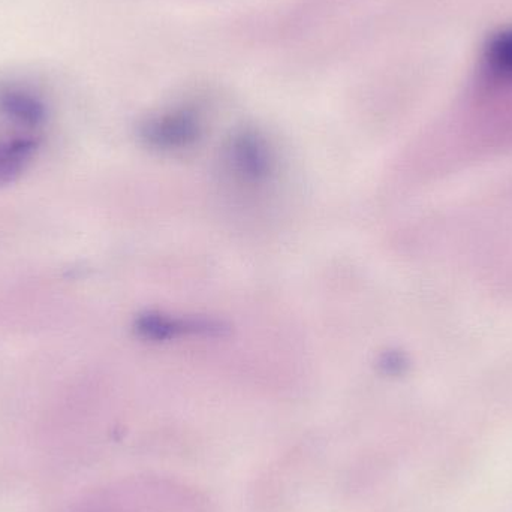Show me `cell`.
<instances>
[{
  "mask_svg": "<svg viewBox=\"0 0 512 512\" xmlns=\"http://www.w3.org/2000/svg\"><path fill=\"white\" fill-rule=\"evenodd\" d=\"M231 173L245 183L259 185L273 173L274 161L270 147L256 134H240L228 147Z\"/></svg>",
  "mask_w": 512,
  "mask_h": 512,
  "instance_id": "6da1fadb",
  "label": "cell"
},
{
  "mask_svg": "<svg viewBox=\"0 0 512 512\" xmlns=\"http://www.w3.org/2000/svg\"><path fill=\"white\" fill-rule=\"evenodd\" d=\"M200 135V123L194 114L189 113L171 114L162 119L152 120L143 129V138L147 146L164 152L188 149L197 143Z\"/></svg>",
  "mask_w": 512,
  "mask_h": 512,
  "instance_id": "7a4b0ae2",
  "label": "cell"
},
{
  "mask_svg": "<svg viewBox=\"0 0 512 512\" xmlns=\"http://www.w3.org/2000/svg\"><path fill=\"white\" fill-rule=\"evenodd\" d=\"M219 328L221 325L204 321V319L195 321V319L173 318V316L152 315V313L140 318L137 324V330L140 331L141 336L156 340L177 339L186 334L210 333V331H219Z\"/></svg>",
  "mask_w": 512,
  "mask_h": 512,
  "instance_id": "3957f363",
  "label": "cell"
},
{
  "mask_svg": "<svg viewBox=\"0 0 512 512\" xmlns=\"http://www.w3.org/2000/svg\"><path fill=\"white\" fill-rule=\"evenodd\" d=\"M0 114L23 126H38L44 122L45 107L33 93L20 87L0 89Z\"/></svg>",
  "mask_w": 512,
  "mask_h": 512,
  "instance_id": "277c9868",
  "label": "cell"
},
{
  "mask_svg": "<svg viewBox=\"0 0 512 512\" xmlns=\"http://www.w3.org/2000/svg\"><path fill=\"white\" fill-rule=\"evenodd\" d=\"M484 69L492 80L512 83V29L493 36L484 50Z\"/></svg>",
  "mask_w": 512,
  "mask_h": 512,
  "instance_id": "5b68a950",
  "label": "cell"
},
{
  "mask_svg": "<svg viewBox=\"0 0 512 512\" xmlns=\"http://www.w3.org/2000/svg\"><path fill=\"white\" fill-rule=\"evenodd\" d=\"M33 152L30 140L0 141V183L9 182L21 173Z\"/></svg>",
  "mask_w": 512,
  "mask_h": 512,
  "instance_id": "8992f818",
  "label": "cell"
}]
</instances>
